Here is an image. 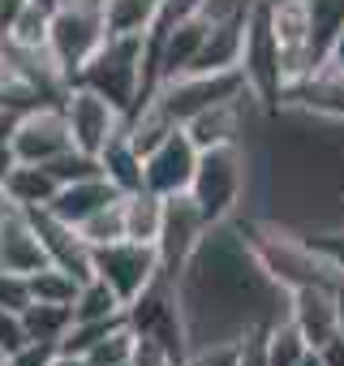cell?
I'll use <instances>...</instances> for the list:
<instances>
[{
  "label": "cell",
  "mask_w": 344,
  "mask_h": 366,
  "mask_svg": "<svg viewBox=\"0 0 344 366\" xmlns=\"http://www.w3.org/2000/svg\"><path fill=\"white\" fill-rule=\"evenodd\" d=\"M246 254L254 259V267L275 280L284 293L305 289V285H340V276L310 250L305 237H293L275 224H250L246 229ZM344 289V285H340Z\"/></svg>",
  "instance_id": "cell-1"
},
{
  "label": "cell",
  "mask_w": 344,
  "mask_h": 366,
  "mask_svg": "<svg viewBox=\"0 0 344 366\" xmlns=\"http://www.w3.org/2000/svg\"><path fill=\"white\" fill-rule=\"evenodd\" d=\"M74 82L108 95L125 117H133L146 82V35H108L91 52V61L74 74Z\"/></svg>",
  "instance_id": "cell-2"
},
{
  "label": "cell",
  "mask_w": 344,
  "mask_h": 366,
  "mask_svg": "<svg viewBox=\"0 0 344 366\" xmlns=\"http://www.w3.org/2000/svg\"><path fill=\"white\" fill-rule=\"evenodd\" d=\"M241 190H246V151H241V142L207 147V151L198 155V168H194L190 199L198 203V212L207 216L211 229H220V224L237 212Z\"/></svg>",
  "instance_id": "cell-3"
},
{
  "label": "cell",
  "mask_w": 344,
  "mask_h": 366,
  "mask_svg": "<svg viewBox=\"0 0 344 366\" xmlns=\"http://www.w3.org/2000/svg\"><path fill=\"white\" fill-rule=\"evenodd\" d=\"M250 95V82H246V69H211V74H181V78H168L151 104H159L177 125L194 121L198 112L216 108V104H228V99H246Z\"/></svg>",
  "instance_id": "cell-4"
},
{
  "label": "cell",
  "mask_w": 344,
  "mask_h": 366,
  "mask_svg": "<svg viewBox=\"0 0 344 366\" xmlns=\"http://www.w3.org/2000/svg\"><path fill=\"white\" fill-rule=\"evenodd\" d=\"M108 39V22H103V9L99 0H61L52 9V35H48V48L52 56L61 61V69L74 74L91 61V52Z\"/></svg>",
  "instance_id": "cell-5"
},
{
  "label": "cell",
  "mask_w": 344,
  "mask_h": 366,
  "mask_svg": "<svg viewBox=\"0 0 344 366\" xmlns=\"http://www.w3.org/2000/svg\"><path fill=\"white\" fill-rule=\"evenodd\" d=\"M241 69L250 82V99H258L263 108H280L288 78H284V61H280V44L271 31V9L267 0H258V9L246 26V48H241Z\"/></svg>",
  "instance_id": "cell-6"
},
{
  "label": "cell",
  "mask_w": 344,
  "mask_h": 366,
  "mask_svg": "<svg viewBox=\"0 0 344 366\" xmlns=\"http://www.w3.org/2000/svg\"><path fill=\"white\" fill-rule=\"evenodd\" d=\"M91 267L99 280H108L116 289V297L129 306L133 297H142V289L163 272L159 263V246L151 242H112V246H91Z\"/></svg>",
  "instance_id": "cell-7"
},
{
  "label": "cell",
  "mask_w": 344,
  "mask_h": 366,
  "mask_svg": "<svg viewBox=\"0 0 344 366\" xmlns=\"http://www.w3.org/2000/svg\"><path fill=\"white\" fill-rule=\"evenodd\" d=\"M207 237H211V224H207V216L198 212V203H194L190 194H172V199H168V212H163L159 242H155L163 272H168L172 280H181Z\"/></svg>",
  "instance_id": "cell-8"
},
{
  "label": "cell",
  "mask_w": 344,
  "mask_h": 366,
  "mask_svg": "<svg viewBox=\"0 0 344 366\" xmlns=\"http://www.w3.org/2000/svg\"><path fill=\"white\" fill-rule=\"evenodd\" d=\"M65 117H69V134H74V147L78 151H86V155H103V147L116 138V134H125V125H129V117L108 99V95H99V91H91V86H69V95H65Z\"/></svg>",
  "instance_id": "cell-9"
},
{
  "label": "cell",
  "mask_w": 344,
  "mask_h": 366,
  "mask_svg": "<svg viewBox=\"0 0 344 366\" xmlns=\"http://www.w3.org/2000/svg\"><path fill=\"white\" fill-rule=\"evenodd\" d=\"M198 155H203V151L194 147V138L186 134V125H177L159 147H151L146 159H142V181H146V190H155V194H163V199L190 194Z\"/></svg>",
  "instance_id": "cell-10"
},
{
  "label": "cell",
  "mask_w": 344,
  "mask_h": 366,
  "mask_svg": "<svg viewBox=\"0 0 344 366\" xmlns=\"http://www.w3.org/2000/svg\"><path fill=\"white\" fill-rule=\"evenodd\" d=\"M284 297H288V319L301 327L310 349H323L344 332V289L340 285H305Z\"/></svg>",
  "instance_id": "cell-11"
},
{
  "label": "cell",
  "mask_w": 344,
  "mask_h": 366,
  "mask_svg": "<svg viewBox=\"0 0 344 366\" xmlns=\"http://www.w3.org/2000/svg\"><path fill=\"white\" fill-rule=\"evenodd\" d=\"M69 147H74V134H69L65 104H39V108H31V112L18 117L14 151H18L22 164H52Z\"/></svg>",
  "instance_id": "cell-12"
},
{
  "label": "cell",
  "mask_w": 344,
  "mask_h": 366,
  "mask_svg": "<svg viewBox=\"0 0 344 366\" xmlns=\"http://www.w3.org/2000/svg\"><path fill=\"white\" fill-rule=\"evenodd\" d=\"M267 9H271V31L280 44L284 78L288 86H297L301 78H310V0H275Z\"/></svg>",
  "instance_id": "cell-13"
},
{
  "label": "cell",
  "mask_w": 344,
  "mask_h": 366,
  "mask_svg": "<svg viewBox=\"0 0 344 366\" xmlns=\"http://www.w3.org/2000/svg\"><path fill=\"white\" fill-rule=\"evenodd\" d=\"M280 108H293V112H305V117H323V121H340L344 125V69H314L310 78H301L297 86L284 91V104Z\"/></svg>",
  "instance_id": "cell-14"
},
{
  "label": "cell",
  "mask_w": 344,
  "mask_h": 366,
  "mask_svg": "<svg viewBox=\"0 0 344 366\" xmlns=\"http://www.w3.org/2000/svg\"><path fill=\"white\" fill-rule=\"evenodd\" d=\"M48 246L35 229V220L26 212H14L5 224H0V272L14 276H35L39 267H48Z\"/></svg>",
  "instance_id": "cell-15"
},
{
  "label": "cell",
  "mask_w": 344,
  "mask_h": 366,
  "mask_svg": "<svg viewBox=\"0 0 344 366\" xmlns=\"http://www.w3.org/2000/svg\"><path fill=\"white\" fill-rule=\"evenodd\" d=\"M112 199H121L116 181H108V172H99V177L65 181V186L56 190V199H52V207H48V212H56V216H61V220H69V224H82L86 216H95V212H99V207H108Z\"/></svg>",
  "instance_id": "cell-16"
},
{
  "label": "cell",
  "mask_w": 344,
  "mask_h": 366,
  "mask_svg": "<svg viewBox=\"0 0 344 366\" xmlns=\"http://www.w3.org/2000/svg\"><path fill=\"white\" fill-rule=\"evenodd\" d=\"M5 190L22 212H35V207H52L61 181H56V172L48 164H22L18 159V168L5 177Z\"/></svg>",
  "instance_id": "cell-17"
},
{
  "label": "cell",
  "mask_w": 344,
  "mask_h": 366,
  "mask_svg": "<svg viewBox=\"0 0 344 366\" xmlns=\"http://www.w3.org/2000/svg\"><path fill=\"white\" fill-rule=\"evenodd\" d=\"M250 99V95H246ZM246 99H228V104H216L207 112H198L194 121H186V134L194 138L198 151L207 147H220V142H241V104Z\"/></svg>",
  "instance_id": "cell-18"
},
{
  "label": "cell",
  "mask_w": 344,
  "mask_h": 366,
  "mask_svg": "<svg viewBox=\"0 0 344 366\" xmlns=\"http://www.w3.org/2000/svg\"><path fill=\"white\" fill-rule=\"evenodd\" d=\"M99 164H103V172H108V181H116V190L121 194H133V190H146V181H142V151L133 147V138H129V129L125 134H116L108 147H103V155H99Z\"/></svg>",
  "instance_id": "cell-19"
},
{
  "label": "cell",
  "mask_w": 344,
  "mask_h": 366,
  "mask_svg": "<svg viewBox=\"0 0 344 366\" xmlns=\"http://www.w3.org/2000/svg\"><path fill=\"white\" fill-rule=\"evenodd\" d=\"M163 212H168V199L155 194V190H133L125 194V237L129 242H159V229H163Z\"/></svg>",
  "instance_id": "cell-20"
},
{
  "label": "cell",
  "mask_w": 344,
  "mask_h": 366,
  "mask_svg": "<svg viewBox=\"0 0 344 366\" xmlns=\"http://www.w3.org/2000/svg\"><path fill=\"white\" fill-rule=\"evenodd\" d=\"M108 35H146L155 26L159 0H99Z\"/></svg>",
  "instance_id": "cell-21"
},
{
  "label": "cell",
  "mask_w": 344,
  "mask_h": 366,
  "mask_svg": "<svg viewBox=\"0 0 344 366\" xmlns=\"http://www.w3.org/2000/svg\"><path fill=\"white\" fill-rule=\"evenodd\" d=\"M22 323H26V336L31 340L61 345L65 332L74 327V306H61V302H26L22 306Z\"/></svg>",
  "instance_id": "cell-22"
},
{
  "label": "cell",
  "mask_w": 344,
  "mask_h": 366,
  "mask_svg": "<svg viewBox=\"0 0 344 366\" xmlns=\"http://www.w3.org/2000/svg\"><path fill=\"white\" fill-rule=\"evenodd\" d=\"M116 315H125V302L116 297V289H112L108 280H99V276L82 280V289H78V297H74V319L99 323V319H116Z\"/></svg>",
  "instance_id": "cell-23"
},
{
  "label": "cell",
  "mask_w": 344,
  "mask_h": 366,
  "mask_svg": "<svg viewBox=\"0 0 344 366\" xmlns=\"http://www.w3.org/2000/svg\"><path fill=\"white\" fill-rule=\"evenodd\" d=\"M26 289H31V302H61V306H74L82 280H78L74 272L48 263V267H39L35 276H26Z\"/></svg>",
  "instance_id": "cell-24"
},
{
  "label": "cell",
  "mask_w": 344,
  "mask_h": 366,
  "mask_svg": "<svg viewBox=\"0 0 344 366\" xmlns=\"http://www.w3.org/2000/svg\"><path fill=\"white\" fill-rule=\"evenodd\" d=\"M305 353H310V340L301 336V327L288 315L267 327V362L271 366H301Z\"/></svg>",
  "instance_id": "cell-25"
},
{
  "label": "cell",
  "mask_w": 344,
  "mask_h": 366,
  "mask_svg": "<svg viewBox=\"0 0 344 366\" xmlns=\"http://www.w3.org/2000/svg\"><path fill=\"white\" fill-rule=\"evenodd\" d=\"M78 233H82L86 246H112V242H125V194L112 199L108 207H99L95 216H86V220L78 224Z\"/></svg>",
  "instance_id": "cell-26"
},
{
  "label": "cell",
  "mask_w": 344,
  "mask_h": 366,
  "mask_svg": "<svg viewBox=\"0 0 344 366\" xmlns=\"http://www.w3.org/2000/svg\"><path fill=\"white\" fill-rule=\"evenodd\" d=\"M133 353H138V332H133V327H129V319H125L116 332H108L103 340H95V345H91L86 362H91V366H129V362H133Z\"/></svg>",
  "instance_id": "cell-27"
},
{
  "label": "cell",
  "mask_w": 344,
  "mask_h": 366,
  "mask_svg": "<svg viewBox=\"0 0 344 366\" xmlns=\"http://www.w3.org/2000/svg\"><path fill=\"white\" fill-rule=\"evenodd\" d=\"M310 242V250L340 276V285H344V229H327V233H310L305 237Z\"/></svg>",
  "instance_id": "cell-28"
},
{
  "label": "cell",
  "mask_w": 344,
  "mask_h": 366,
  "mask_svg": "<svg viewBox=\"0 0 344 366\" xmlns=\"http://www.w3.org/2000/svg\"><path fill=\"white\" fill-rule=\"evenodd\" d=\"M22 345H31V336H26V323H22V310H14V306H0V357H5V353H14V349H22Z\"/></svg>",
  "instance_id": "cell-29"
},
{
  "label": "cell",
  "mask_w": 344,
  "mask_h": 366,
  "mask_svg": "<svg viewBox=\"0 0 344 366\" xmlns=\"http://www.w3.org/2000/svg\"><path fill=\"white\" fill-rule=\"evenodd\" d=\"M237 366H271L267 362V327H246L237 336Z\"/></svg>",
  "instance_id": "cell-30"
},
{
  "label": "cell",
  "mask_w": 344,
  "mask_h": 366,
  "mask_svg": "<svg viewBox=\"0 0 344 366\" xmlns=\"http://www.w3.org/2000/svg\"><path fill=\"white\" fill-rule=\"evenodd\" d=\"M14 134H18V112L0 108V186H5V177L18 168V151H14Z\"/></svg>",
  "instance_id": "cell-31"
},
{
  "label": "cell",
  "mask_w": 344,
  "mask_h": 366,
  "mask_svg": "<svg viewBox=\"0 0 344 366\" xmlns=\"http://www.w3.org/2000/svg\"><path fill=\"white\" fill-rule=\"evenodd\" d=\"M52 357H56V345H48V340H31V345L5 353V357H0V366H52Z\"/></svg>",
  "instance_id": "cell-32"
},
{
  "label": "cell",
  "mask_w": 344,
  "mask_h": 366,
  "mask_svg": "<svg viewBox=\"0 0 344 366\" xmlns=\"http://www.w3.org/2000/svg\"><path fill=\"white\" fill-rule=\"evenodd\" d=\"M26 302H31L26 276H14V272H0V306H14V310H22Z\"/></svg>",
  "instance_id": "cell-33"
},
{
  "label": "cell",
  "mask_w": 344,
  "mask_h": 366,
  "mask_svg": "<svg viewBox=\"0 0 344 366\" xmlns=\"http://www.w3.org/2000/svg\"><path fill=\"white\" fill-rule=\"evenodd\" d=\"M14 212H22V207H18V203L9 199V190H5V186H0V224H5V220H9Z\"/></svg>",
  "instance_id": "cell-34"
},
{
  "label": "cell",
  "mask_w": 344,
  "mask_h": 366,
  "mask_svg": "<svg viewBox=\"0 0 344 366\" xmlns=\"http://www.w3.org/2000/svg\"><path fill=\"white\" fill-rule=\"evenodd\" d=\"M331 69H344V31H340V39H335V48H331V61H327Z\"/></svg>",
  "instance_id": "cell-35"
},
{
  "label": "cell",
  "mask_w": 344,
  "mask_h": 366,
  "mask_svg": "<svg viewBox=\"0 0 344 366\" xmlns=\"http://www.w3.org/2000/svg\"><path fill=\"white\" fill-rule=\"evenodd\" d=\"M301 366H327V362H323V353H318V349H310V353L301 357Z\"/></svg>",
  "instance_id": "cell-36"
},
{
  "label": "cell",
  "mask_w": 344,
  "mask_h": 366,
  "mask_svg": "<svg viewBox=\"0 0 344 366\" xmlns=\"http://www.w3.org/2000/svg\"><path fill=\"white\" fill-rule=\"evenodd\" d=\"M0 69H5V31H0Z\"/></svg>",
  "instance_id": "cell-37"
},
{
  "label": "cell",
  "mask_w": 344,
  "mask_h": 366,
  "mask_svg": "<svg viewBox=\"0 0 344 366\" xmlns=\"http://www.w3.org/2000/svg\"><path fill=\"white\" fill-rule=\"evenodd\" d=\"M267 5H275V0H267Z\"/></svg>",
  "instance_id": "cell-38"
}]
</instances>
